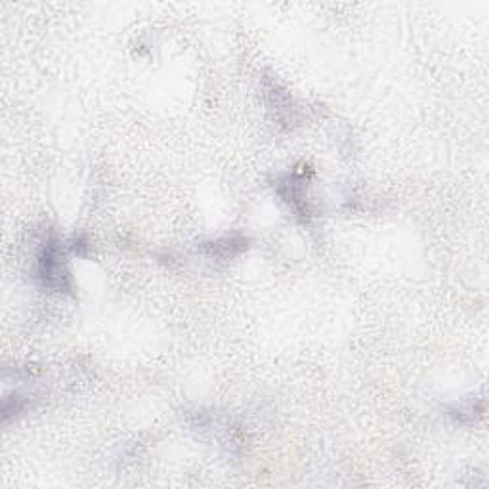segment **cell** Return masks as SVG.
<instances>
[{
	"mask_svg": "<svg viewBox=\"0 0 489 489\" xmlns=\"http://www.w3.org/2000/svg\"><path fill=\"white\" fill-rule=\"evenodd\" d=\"M62 250L56 241H48L38 257V278L50 289L62 290L67 289V273L62 262Z\"/></svg>",
	"mask_w": 489,
	"mask_h": 489,
	"instance_id": "cell-1",
	"label": "cell"
}]
</instances>
